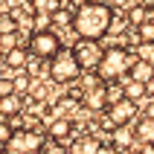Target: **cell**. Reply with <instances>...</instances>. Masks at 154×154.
I'll return each instance as SVG.
<instances>
[{
  "mask_svg": "<svg viewBox=\"0 0 154 154\" xmlns=\"http://www.w3.org/2000/svg\"><path fill=\"white\" fill-rule=\"evenodd\" d=\"M12 134H15V128L9 122H0V146H6L9 140H12Z\"/></svg>",
  "mask_w": 154,
  "mask_h": 154,
  "instance_id": "cell-25",
  "label": "cell"
},
{
  "mask_svg": "<svg viewBox=\"0 0 154 154\" xmlns=\"http://www.w3.org/2000/svg\"><path fill=\"white\" fill-rule=\"evenodd\" d=\"M20 111H23V99L17 93H9L0 99V119H15L20 116Z\"/></svg>",
  "mask_w": 154,
  "mask_h": 154,
  "instance_id": "cell-11",
  "label": "cell"
},
{
  "mask_svg": "<svg viewBox=\"0 0 154 154\" xmlns=\"http://www.w3.org/2000/svg\"><path fill=\"white\" fill-rule=\"evenodd\" d=\"M0 151H3V146H0Z\"/></svg>",
  "mask_w": 154,
  "mask_h": 154,
  "instance_id": "cell-31",
  "label": "cell"
},
{
  "mask_svg": "<svg viewBox=\"0 0 154 154\" xmlns=\"http://www.w3.org/2000/svg\"><path fill=\"white\" fill-rule=\"evenodd\" d=\"M0 154H17V151H12V148H6V146H3V151H0Z\"/></svg>",
  "mask_w": 154,
  "mask_h": 154,
  "instance_id": "cell-28",
  "label": "cell"
},
{
  "mask_svg": "<svg viewBox=\"0 0 154 154\" xmlns=\"http://www.w3.org/2000/svg\"><path fill=\"white\" fill-rule=\"evenodd\" d=\"M44 154H67L64 151V143H55V140H50V143H44V148H41Z\"/></svg>",
  "mask_w": 154,
  "mask_h": 154,
  "instance_id": "cell-24",
  "label": "cell"
},
{
  "mask_svg": "<svg viewBox=\"0 0 154 154\" xmlns=\"http://www.w3.org/2000/svg\"><path fill=\"white\" fill-rule=\"evenodd\" d=\"M26 61H29V47H20V44H17L15 50L6 52V64H9V67H15V70H23Z\"/></svg>",
  "mask_w": 154,
  "mask_h": 154,
  "instance_id": "cell-14",
  "label": "cell"
},
{
  "mask_svg": "<svg viewBox=\"0 0 154 154\" xmlns=\"http://www.w3.org/2000/svg\"><path fill=\"white\" fill-rule=\"evenodd\" d=\"M87 3H108V0H87Z\"/></svg>",
  "mask_w": 154,
  "mask_h": 154,
  "instance_id": "cell-29",
  "label": "cell"
},
{
  "mask_svg": "<svg viewBox=\"0 0 154 154\" xmlns=\"http://www.w3.org/2000/svg\"><path fill=\"white\" fill-rule=\"evenodd\" d=\"M134 140H137V134H134V131H128L125 125H119V128H113V131H111V146H113V148L128 151V148L134 146Z\"/></svg>",
  "mask_w": 154,
  "mask_h": 154,
  "instance_id": "cell-12",
  "label": "cell"
},
{
  "mask_svg": "<svg viewBox=\"0 0 154 154\" xmlns=\"http://www.w3.org/2000/svg\"><path fill=\"white\" fill-rule=\"evenodd\" d=\"M85 108L90 111H108V99H105V85H93L85 90Z\"/></svg>",
  "mask_w": 154,
  "mask_h": 154,
  "instance_id": "cell-10",
  "label": "cell"
},
{
  "mask_svg": "<svg viewBox=\"0 0 154 154\" xmlns=\"http://www.w3.org/2000/svg\"><path fill=\"white\" fill-rule=\"evenodd\" d=\"M105 99H108V105H116L125 99V87H122V82H111V85H105Z\"/></svg>",
  "mask_w": 154,
  "mask_h": 154,
  "instance_id": "cell-18",
  "label": "cell"
},
{
  "mask_svg": "<svg viewBox=\"0 0 154 154\" xmlns=\"http://www.w3.org/2000/svg\"><path fill=\"white\" fill-rule=\"evenodd\" d=\"M9 93H15V85H12V79H0V99Z\"/></svg>",
  "mask_w": 154,
  "mask_h": 154,
  "instance_id": "cell-26",
  "label": "cell"
},
{
  "mask_svg": "<svg viewBox=\"0 0 154 154\" xmlns=\"http://www.w3.org/2000/svg\"><path fill=\"white\" fill-rule=\"evenodd\" d=\"M58 111H61V116H64V119H70V116H73V111H76V99H73V96L58 99Z\"/></svg>",
  "mask_w": 154,
  "mask_h": 154,
  "instance_id": "cell-22",
  "label": "cell"
},
{
  "mask_svg": "<svg viewBox=\"0 0 154 154\" xmlns=\"http://www.w3.org/2000/svg\"><path fill=\"white\" fill-rule=\"evenodd\" d=\"M44 134L41 131H35V128H17L15 134H12V140L6 143V148H12V151L17 154H38L44 148Z\"/></svg>",
  "mask_w": 154,
  "mask_h": 154,
  "instance_id": "cell-5",
  "label": "cell"
},
{
  "mask_svg": "<svg viewBox=\"0 0 154 154\" xmlns=\"http://www.w3.org/2000/svg\"><path fill=\"white\" fill-rule=\"evenodd\" d=\"M122 87H125V99H131V102H137V99H143L146 93V85H140V82H131L128 76L122 79Z\"/></svg>",
  "mask_w": 154,
  "mask_h": 154,
  "instance_id": "cell-17",
  "label": "cell"
},
{
  "mask_svg": "<svg viewBox=\"0 0 154 154\" xmlns=\"http://www.w3.org/2000/svg\"><path fill=\"white\" fill-rule=\"evenodd\" d=\"M151 12H154V0H151Z\"/></svg>",
  "mask_w": 154,
  "mask_h": 154,
  "instance_id": "cell-30",
  "label": "cell"
},
{
  "mask_svg": "<svg viewBox=\"0 0 154 154\" xmlns=\"http://www.w3.org/2000/svg\"><path fill=\"white\" fill-rule=\"evenodd\" d=\"M58 50H61V41L52 29H35L29 35V55H35V58H41V61L52 58Z\"/></svg>",
  "mask_w": 154,
  "mask_h": 154,
  "instance_id": "cell-4",
  "label": "cell"
},
{
  "mask_svg": "<svg viewBox=\"0 0 154 154\" xmlns=\"http://www.w3.org/2000/svg\"><path fill=\"white\" fill-rule=\"evenodd\" d=\"M82 76V67H79L73 50H58L55 55L50 58V79L58 82V85H70Z\"/></svg>",
  "mask_w": 154,
  "mask_h": 154,
  "instance_id": "cell-3",
  "label": "cell"
},
{
  "mask_svg": "<svg viewBox=\"0 0 154 154\" xmlns=\"http://www.w3.org/2000/svg\"><path fill=\"white\" fill-rule=\"evenodd\" d=\"M146 93H148V96L154 93V79H151V82H148V85H146Z\"/></svg>",
  "mask_w": 154,
  "mask_h": 154,
  "instance_id": "cell-27",
  "label": "cell"
},
{
  "mask_svg": "<svg viewBox=\"0 0 154 154\" xmlns=\"http://www.w3.org/2000/svg\"><path fill=\"white\" fill-rule=\"evenodd\" d=\"M140 143H154V116H143L137 122V128H134Z\"/></svg>",
  "mask_w": 154,
  "mask_h": 154,
  "instance_id": "cell-15",
  "label": "cell"
},
{
  "mask_svg": "<svg viewBox=\"0 0 154 154\" xmlns=\"http://www.w3.org/2000/svg\"><path fill=\"white\" fill-rule=\"evenodd\" d=\"M12 85H15V93H17V96L26 93V87H29V73H23V70H20V76L12 79Z\"/></svg>",
  "mask_w": 154,
  "mask_h": 154,
  "instance_id": "cell-23",
  "label": "cell"
},
{
  "mask_svg": "<svg viewBox=\"0 0 154 154\" xmlns=\"http://www.w3.org/2000/svg\"><path fill=\"white\" fill-rule=\"evenodd\" d=\"M134 113H137V105L131 102V99H122L116 105H108V119H111L113 128H119V125H128L134 119Z\"/></svg>",
  "mask_w": 154,
  "mask_h": 154,
  "instance_id": "cell-7",
  "label": "cell"
},
{
  "mask_svg": "<svg viewBox=\"0 0 154 154\" xmlns=\"http://www.w3.org/2000/svg\"><path fill=\"white\" fill-rule=\"evenodd\" d=\"M17 17L15 12H9V15H0V35H17Z\"/></svg>",
  "mask_w": 154,
  "mask_h": 154,
  "instance_id": "cell-21",
  "label": "cell"
},
{
  "mask_svg": "<svg viewBox=\"0 0 154 154\" xmlns=\"http://www.w3.org/2000/svg\"><path fill=\"white\" fill-rule=\"evenodd\" d=\"M67 154H105V146L96 137H87V134H85V137H79V140L70 143Z\"/></svg>",
  "mask_w": 154,
  "mask_h": 154,
  "instance_id": "cell-8",
  "label": "cell"
},
{
  "mask_svg": "<svg viewBox=\"0 0 154 154\" xmlns=\"http://www.w3.org/2000/svg\"><path fill=\"white\" fill-rule=\"evenodd\" d=\"M61 3H64V0H32V9H35V15L52 17V15L61 9Z\"/></svg>",
  "mask_w": 154,
  "mask_h": 154,
  "instance_id": "cell-16",
  "label": "cell"
},
{
  "mask_svg": "<svg viewBox=\"0 0 154 154\" xmlns=\"http://www.w3.org/2000/svg\"><path fill=\"white\" fill-rule=\"evenodd\" d=\"M128 79L131 82H140V85H148L154 79V61H143V58H134L128 70Z\"/></svg>",
  "mask_w": 154,
  "mask_h": 154,
  "instance_id": "cell-9",
  "label": "cell"
},
{
  "mask_svg": "<svg viewBox=\"0 0 154 154\" xmlns=\"http://www.w3.org/2000/svg\"><path fill=\"white\" fill-rule=\"evenodd\" d=\"M128 17H131V23H134V26H140V23H146L148 17H154V12H151V6H131Z\"/></svg>",
  "mask_w": 154,
  "mask_h": 154,
  "instance_id": "cell-19",
  "label": "cell"
},
{
  "mask_svg": "<svg viewBox=\"0 0 154 154\" xmlns=\"http://www.w3.org/2000/svg\"><path fill=\"white\" fill-rule=\"evenodd\" d=\"M134 52L125 50V47H111V50L102 52V61L96 64V76L99 82H122L128 76L131 64H134Z\"/></svg>",
  "mask_w": 154,
  "mask_h": 154,
  "instance_id": "cell-2",
  "label": "cell"
},
{
  "mask_svg": "<svg viewBox=\"0 0 154 154\" xmlns=\"http://www.w3.org/2000/svg\"><path fill=\"white\" fill-rule=\"evenodd\" d=\"M70 134H73V119H55L50 125V140H55V143H64V140H70Z\"/></svg>",
  "mask_w": 154,
  "mask_h": 154,
  "instance_id": "cell-13",
  "label": "cell"
},
{
  "mask_svg": "<svg viewBox=\"0 0 154 154\" xmlns=\"http://www.w3.org/2000/svg\"><path fill=\"white\" fill-rule=\"evenodd\" d=\"M134 29H137V38H140V44H154V17H148L146 23L134 26Z\"/></svg>",
  "mask_w": 154,
  "mask_h": 154,
  "instance_id": "cell-20",
  "label": "cell"
},
{
  "mask_svg": "<svg viewBox=\"0 0 154 154\" xmlns=\"http://www.w3.org/2000/svg\"><path fill=\"white\" fill-rule=\"evenodd\" d=\"M113 26V9L108 3H82V6L73 12V29H76L79 38H87V41H99L111 32Z\"/></svg>",
  "mask_w": 154,
  "mask_h": 154,
  "instance_id": "cell-1",
  "label": "cell"
},
{
  "mask_svg": "<svg viewBox=\"0 0 154 154\" xmlns=\"http://www.w3.org/2000/svg\"><path fill=\"white\" fill-rule=\"evenodd\" d=\"M102 44L99 41H87V38H79V44L73 47V55H76V61H79V67L82 70H96V64L102 61Z\"/></svg>",
  "mask_w": 154,
  "mask_h": 154,
  "instance_id": "cell-6",
  "label": "cell"
}]
</instances>
